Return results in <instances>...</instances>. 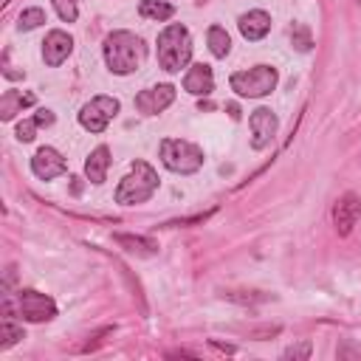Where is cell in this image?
I'll list each match as a JSON object with an SVG mask.
<instances>
[{
    "label": "cell",
    "mask_w": 361,
    "mask_h": 361,
    "mask_svg": "<svg viewBox=\"0 0 361 361\" xmlns=\"http://www.w3.org/2000/svg\"><path fill=\"white\" fill-rule=\"evenodd\" d=\"M184 90H187V94H192V96H209L212 90H215L212 68L203 65V62L192 65V68L187 71V76H184Z\"/></svg>",
    "instance_id": "cell-13"
},
{
    "label": "cell",
    "mask_w": 361,
    "mask_h": 361,
    "mask_svg": "<svg viewBox=\"0 0 361 361\" xmlns=\"http://www.w3.org/2000/svg\"><path fill=\"white\" fill-rule=\"evenodd\" d=\"M240 34L246 37V40H262L268 31H271V15L268 12H262V9H254V12H246L243 17H240Z\"/></svg>",
    "instance_id": "cell-14"
},
{
    "label": "cell",
    "mask_w": 361,
    "mask_h": 361,
    "mask_svg": "<svg viewBox=\"0 0 361 361\" xmlns=\"http://www.w3.org/2000/svg\"><path fill=\"white\" fill-rule=\"evenodd\" d=\"M119 99L113 96H94L87 105H82L79 110V124L87 130V133H105L108 124L119 116Z\"/></svg>",
    "instance_id": "cell-6"
},
{
    "label": "cell",
    "mask_w": 361,
    "mask_h": 361,
    "mask_svg": "<svg viewBox=\"0 0 361 361\" xmlns=\"http://www.w3.org/2000/svg\"><path fill=\"white\" fill-rule=\"evenodd\" d=\"M34 130H37V121L31 119V121H20L17 124V139L20 142H31L34 139Z\"/></svg>",
    "instance_id": "cell-26"
},
{
    "label": "cell",
    "mask_w": 361,
    "mask_h": 361,
    "mask_svg": "<svg viewBox=\"0 0 361 361\" xmlns=\"http://www.w3.org/2000/svg\"><path fill=\"white\" fill-rule=\"evenodd\" d=\"M291 40H294V45H296V51H310V49H313V37H310L308 26H302V23L294 26Z\"/></svg>",
    "instance_id": "cell-21"
},
{
    "label": "cell",
    "mask_w": 361,
    "mask_h": 361,
    "mask_svg": "<svg viewBox=\"0 0 361 361\" xmlns=\"http://www.w3.org/2000/svg\"><path fill=\"white\" fill-rule=\"evenodd\" d=\"M54 9L65 23H74L79 17V0H54Z\"/></svg>",
    "instance_id": "cell-22"
},
{
    "label": "cell",
    "mask_w": 361,
    "mask_h": 361,
    "mask_svg": "<svg viewBox=\"0 0 361 361\" xmlns=\"http://www.w3.org/2000/svg\"><path fill=\"white\" fill-rule=\"evenodd\" d=\"M190 60H192V37H190V31L180 23L167 26L158 34V65L164 71L175 74L180 68H187Z\"/></svg>",
    "instance_id": "cell-3"
},
{
    "label": "cell",
    "mask_w": 361,
    "mask_h": 361,
    "mask_svg": "<svg viewBox=\"0 0 361 361\" xmlns=\"http://www.w3.org/2000/svg\"><path fill=\"white\" fill-rule=\"evenodd\" d=\"M226 110H229L232 119H240V108H237V105H226Z\"/></svg>",
    "instance_id": "cell-30"
},
{
    "label": "cell",
    "mask_w": 361,
    "mask_h": 361,
    "mask_svg": "<svg viewBox=\"0 0 361 361\" xmlns=\"http://www.w3.org/2000/svg\"><path fill=\"white\" fill-rule=\"evenodd\" d=\"M20 339H26L23 328L15 322V316H3V325H0V350H9L12 344H17Z\"/></svg>",
    "instance_id": "cell-19"
},
{
    "label": "cell",
    "mask_w": 361,
    "mask_h": 361,
    "mask_svg": "<svg viewBox=\"0 0 361 361\" xmlns=\"http://www.w3.org/2000/svg\"><path fill=\"white\" fill-rule=\"evenodd\" d=\"M71 51H74L71 34H65L62 28L49 31V37H45V42H42V60H45V65H51V68L62 65L71 57Z\"/></svg>",
    "instance_id": "cell-12"
},
{
    "label": "cell",
    "mask_w": 361,
    "mask_h": 361,
    "mask_svg": "<svg viewBox=\"0 0 361 361\" xmlns=\"http://www.w3.org/2000/svg\"><path fill=\"white\" fill-rule=\"evenodd\" d=\"M361 220V198L355 192H344L333 209V226H336V232L342 237H347L353 229H355V223Z\"/></svg>",
    "instance_id": "cell-9"
},
{
    "label": "cell",
    "mask_w": 361,
    "mask_h": 361,
    "mask_svg": "<svg viewBox=\"0 0 361 361\" xmlns=\"http://www.w3.org/2000/svg\"><path fill=\"white\" fill-rule=\"evenodd\" d=\"M139 12H142V17H147V20H169V17L175 15V9H172L169 3H164V0H142Z\"/></svg>",
    "instance_id": "cell-20"
},
{
    "label": "cell",
    "mask_w": 361,
    "mask_h": 361,
    "mask_svg": "<svg viewBox=\"0 0 361 361\" xmlns=\"http://www.w3.org/2000/svg\"><path fill=\"white\" fill-rule=\"evenodd\" d=\"M310 355V342H299V344H291L285 353H283V358L285 361H305Z\"/></svg>",
    "instance_id": "cell-24"
},
{
    "label": "cell",
    "mask_w": 361,
    "mask_h": 361,
    "mask_svg": "<svg viewBox=\"0 0 361 361\" xmlns=\"http://www.w3.org/2000/svg\"><path fill=\"white\" fill-rule=\"evenodd\" d=\"M108 167H110V150L108 147H96L85 161V175L90 184H105L108 178Z\"/></svg>",
    "instance_id": "cell-15"
},
{
    "label": "cell",
    "mask_w": 361,
    "mask_h": 361,
    "mask_svg": "<svg viewBox=\"0 0 361 361\" xmlns=\"http://www.w3.org/2000/svg\"><path fill=\"white\" fill-rule=\"evenodd\" d=\"M40 23H45V12H42V9H26V12L20 15L17 28H20V31H31V28H37Z\"/></svg>",
    "instance_id": "cell-23"
},
{
    "label": "cell",
    "mask_w": 361,
    "mask_h": 361,
    "mask_svg": "<svg viewBox=\"0 0 361 361\" xmlns=\"http://www.w3.org/2000/svg\"><path fill=\"white\" fill-rule=\"evenodd\" d=\"M34 105V96L31 94H20V90H6L3 99H0V119L9 121L15 119V113H20L23 108Z\"/></svg>",
    "instance_id": "cell-16"
},
{
    "label": "cell",
    "mask_w": 361,
    "mask_h": 361,
    "mask_svg": "<svg viewBox=\"0 0 361 361\" xmlns=\"http://www.w3.org/2000/svg\"><path fill=\"white\" fill-rule=\"evenodd\" d=\"M212 347H217V350H223V353H235V347H232V344H220V342H212Z\"/></svg>",
    "instance_id": "cell-29"
},
{
    "label": "cell",
    "mask_w": 361,
    "mask_h": 361,
    "mask_svg": "<svg viewBox=\"0 0 361 361\" xmlns=\"http://www.w3.org/2000/svg\"><path fill=\"white\" fill-rule=\"evenodd\" d=\"M206 40H209V51L215 57H220V60L232 51V40H229V34H226V28H220V26H212Z\"/></svg>",
    "instance_id": "cell-18"
},
{
    "label": "cell",
    "mask_w": 361,
    "mask_h": 361,
    "mask_svg": "<svg viewBox=\"0 0 361 361\" xmlns=\"http://www.w3.org/2000/svg\"><path fill=\"white\" fill-rule=\"evenodd\" d=\"M277 68L271 65H254L249 71H237L232 74V90L243 99H260V96H268L271 90L277 87Z\"/></svg>",
    "instance_id": "cell-5"
},
{
    "label": "cell",
    "mask_w": 361,
    "mask_h": 361,
    "mask_svg": "<svg viewBox=\"0 0 361 361\" xmlns=\"http://www.w3.org/2000/svg\"><path fill=\"white\" fill-rule=\"evenodd\" d=\"M175 102V87L172 85H153L147 90H142L139 96H135V108L144 116H156L161 110H167L169 105Z\"/></svg>",
    "instance_id": "cell-10"
},
{
    "label": "cell",
    "mask_w": 361,
    "mask_h": 361,
    "mask_svg": "<svg viewBox=\"0 0 361 361\" xmlns=\"http://www.w3.org/2000/svg\"><path fill=\"white\" fill-rule=\"evenodd\" d=\"M121 249L133 251V254H156L158 251V243L153 237H135V235H116L113 237Z\"/></svg>",
    "instance_id": "cell-17"
},
{
    "label": "cell",
    "mask_w": 361,
    "mask_h": 361,
    "mask_svg": "<svg viewBox=\"0 0 361 361\" xmlns=\"http://www.w3.org/2000/svg\"><path fill=\"white\" fill-rule=\"evenodd\" d=\"M34 121H37V127H49V124H54V113L51 110H37Z\"/></svg>",
    "instance_id": "cell-28"
},
{
    "label": "cell",
    "mask_w": 361,
    "mask_h": 361,
    "mask_svg": "<svg viewBox=\"0 0 361 361\" xmlns=\"http://www.w3.org/2000/svg\"><path fill=\"white\" fill-rule=\"evenodd\" d=\"M277 333H280V325H274V328H262V330H251L249 336L257 339V342H262V339H271V336H277Z\"/></svg>",
    "instance_id": "cell-27"
},
{
    "label": "cell",
    "mask_w": 361,
    "mask_h": 361,
    "mask_svg": "<svg viewBox=\"0 0 361 361\" xmlns=\"http://www.w3.org/2000/svg\"><path fill=\"white\" fill-rule=\"evenodd\" d=\"M161 161L169 172L192 175L203 167V150L187 139H164L161 142Z\"/></svg>",
    "instance_id": "cell-4"
},
{
    "label": "cell",
    "mask_w": 361,
    "mask_h": 361,
    "mask_svg": "<svg viewBox=\"0 0 361 361\" xmlns=\"http://www.w3.org/2000/svg\"><path fill=\"white\" fill-rule=\"evenodd\" d=\"M147 60V45L133 31H113L105 40V62L113 74H133Z\"/></svg>",
    "instance_id": "cell-1"
},
{
    "label": "cell",
    "mask_w": 361,
    "mask_h": 361,
    "mask_svg": "<svg viewBox=\"0 0 361 361\" xmlns=\"http://www.w3.org/2000/svg\"><path fill=\"white\" fill-rule=\"evenodd\" d=\"M158 190V172L147 161H135L133 169L121 178V184L116 187V203L121 206H135L144 203L156 195Z\"/></svg>",
    "instance_id": "cell-2"
},
{
    "label": "cell",
    "mask_w": 361,
    "mask_h": 361,
    "mask_svg": "<svg viewBox=\"0 0 361 361\" xmlns=\"http://www.w3.org/2000/svg\"><path fill=\"white\" fill-rule=\"evenodd\" d=\"M249 124H251V147L254 150H265L277 135V113L268 110V108H257L251 116H249Z\"/></svg>",
    "instance_id": "cell-8"
},
{
    "label": "cell",
    "mask_w": 361,
    "mask_h": 361,
    "mask_svg": "<svg viewBox=\"0 0 361 361\" xmlns=\"http://www.w3.org/2000/svg\"><path fill=\"white\" fill-rule=\"evenodd\" d=\"M31 172L40 180H54V178L68 172V164H65V158L54 147H40L34 153V158H31Z\"/></svg>",
    "instance_id": "cell-11"
},
{
    "label": "cell",
    "mask_w": 361,
    "mask_h": 361,
    "mask_svg": "<svg viewBox=\"0 0 361 361\" xmlns=\"http://www.w3.org/2000/svg\"><path fill=\"white\" fill-rule=\"evenodd\" d=\"M212 217V212H203V215H192V217H178V220H169L164 223L167 229H178V226H195V223H206Z\"/></svg>",
    "instance_id": "cell-25"
},
{
    "label": "cell",
    "mask_w": 361,
    "mask_h": 361,
    "mask_svg": "<svg viewBox=\"0 0 361 361\" xmlns=\"http://www.w3.org/2000/svg\"><path fill=\"white\" fill-rule=\"evenodd\" d=\"M17 310L26 322H51L57 316V305L49 294H40V291H20L17 294Z\"/></svg>",
    "instance_id": "cell-7"
}]
</instances>
